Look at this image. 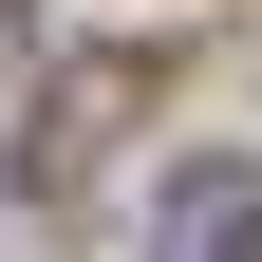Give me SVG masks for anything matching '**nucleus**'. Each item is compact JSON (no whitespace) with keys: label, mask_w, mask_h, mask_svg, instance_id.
<instances>
[{"label":"nucleus","mask_w":262,"mask_h":262,"mask_svg":"<svg viewBox=\"0 0 262 262\" xmlns=\"http://www.w3.org/2000/svg\"><path fill=\"white\" fill-rule=\"evenodd\" d=\"M150 262H262V169H169V206H150Z\"/></svg>","instance_id":"f257e3e1"}]
</instances>
